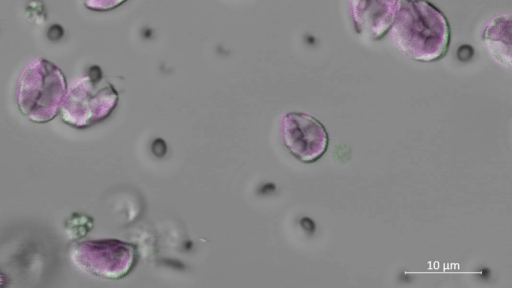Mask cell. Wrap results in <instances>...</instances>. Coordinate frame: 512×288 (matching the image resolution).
<instances>
[{"instance_id": "obj_1", "label": "cell", "mask_w": 512, "mask_h": 288, "mask_svg": "<svg viewBox=\"0 0 512 288\" xmlns=\"http://www.w3.org/2000/svg\"><path fill=\"white\" fill-rule=\"evenodd\" d=\"M390 30L397 50L413 61L436 62L449 50V22L428 0H398Z\"/></svg>"}, {"instance_id": "obj_2", "label": "cell", "mask_w": 512, "mask_h": 288, "mask_svg": "<svg viewBox=\"0 0 512 288\" xmlns=\"http://www.w3.org/2000/svg\"><path fill=\"white\" fill-rule=\"evenodd\" d=\"M66 90L62 70L45 58H35L25 66L18 78V109L32 122H49L60 111Z\"/></svg>"}, {"instance_id": "obj_3", "label": "cell", "mask_w": 512, "mask_h": 288, "mask_svg": "<svg viewBox=\"0 0 512 288\" xmlns=\"http://www.w3.org/2000/svg\"><path fill=\"white\" fill-rule=\"evenodd\" d=\"M118 92L106 80L99 67L75 79L67 88L60 116L67 125L83 129L106 119L117 106Z\"/></svg>"}, {"instance_id": "obj_4", "label": "cell", "mask_w": 512, "mask_h": 288, "mask_svg": "<svg viewBox=\"0 0 512 288\" xmlns=\"http://www.w3.org/2000/svg\"><path fill=\"white\" fill-rule=\"evenodd\" d=\"M71 262L81 271L104 279H120L134 266L135 248L115 239L86 240L72 244Z\"/></svg>"}, {"instance_id": "obj_5", "label": "cell", "mask_w": 512, "mask_h": 288, "mask_svg": "<svg viewBox=\"0 0 512 288\" xmlns=\"http://www.w3.org/2000/svg\"><path fill=\"white\" fill-rule=\"evenodd\" d=\"M280 136L288 151L304 163L319 160L329 145V135L325 126L304 112H289L283 115Z\"/></svg>"}, {"instance_id": "obj_6", "label": "cell", "mask_w": 512, "mask_h": 288, "mask_svg": "<svg viewBox=\"0 0 512 288\" xmlns=\"http://www.w3.org/2000/svg\"><path fill=\"white\" fill-rule=\"evenodd\" d=\"M398 0H348L355 32L370 40H380L390 30Z\"/></svg>"}, {"instance_id": "obj_7", "label": "cell", "mask_w": 512, "mask_h": 288, "mask_svg": "<svg viewBox=\"0 0 512 288\" xmlns=\"http://www.w3.org/2000/svg\"><path fill=\"white\" fill-rule=\"evenodd\" d=\"M482 41L490 56L500 65L511 68V15L502 14L484 26Z\"/></svg>"}, {"instance_id": "obj_8", "label": "cell", "mask_w": 512, "mask_h": 288, "mask_svg": "<svg viewBox=\"0 0 512 288\" xmlns=\"http://www.w3.org/2000/svg\"><path fill=\"white\" fill-rule=\"evenodd\" d=\"M127 0H81L82 4L89 10L108 11L122 5Z\"/></svg>"}, {"instance_id": "obj_9", "label": "cell", "mask_w": 512, "mask_h": 288, "mask_svg": "<svg viewBox=\"0 0 512 288\" xmlns=\"http://www.w3.org/2000/svg\"><path fill=\"white\" fill-rule=\"evenodd\" d=\"M4 281L2 274L0 273V286L2 285V282Z\"/></svg>"}]
</instances>
